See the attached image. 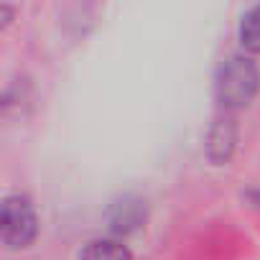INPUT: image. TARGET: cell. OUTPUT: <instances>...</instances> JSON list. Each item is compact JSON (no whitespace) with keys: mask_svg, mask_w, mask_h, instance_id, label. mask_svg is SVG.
I'll list each match as a JSON object with an SVG mask.
<instances>
[{"mask_svg":"<svg viewBox=\"0 0 260 260\" xmlns=\"http://www.w3.org/2000/svg\"><path fill=\"white\" fill-rule=\"evenodd\" d=\"M257 87H260V72L255 61L247 56H230L219 67L217 82H214L217 100L222 102V107H230V110L250 105Z\"/></svg>","mask_w":260,"mask_h":260,"instance_id":"obj_1","label":"cell"},{"mask_svg":"<svg viewBox=\"0 0 260 260\" xmlns=\"http://www.w3.org/2000/svg\"><path fill=\"white\" fill-rule=\"evenodd\" d=\"M0 232H3V242L11 250H21L34 242L39 232V219H36V209L28 197H21V194L6 197Z\"/></svg>","mask_w":260,"mask_h":260,"instance_id":"obj_2","label":"cell"},{"mask_svg":"<svg viewBox=\"0 0 260 260\" xmlns=\"http://www.w3.org/2000/svg\"><path fill=\"white\" fill-rule=\"evenodd\" d=\"M235 148V125L232 120H217L209 130V138H207V151H209V158L214 164H222L230 158Z\"/></svg>","mask_w":260,"mask_h":260,"instance_id":"obj_3","label":"cell"},{"mask_svg":"<svg viewBox=\"0 0 260 260\" xmlns=\"http://www.w3.org/2000/svg\"><path fill=\"white\" fill-rule=\"evenodd\" d=\"M79 260H133V255L117 240H92L79 252Z\"/></svg>","mask_w":260,"mask_h":260,"instance_id":"obj_4","label":"cell"},{"mask_svg":"<svg viewBox=\"0 0 260 260\" xmlns=\"http://www.w3.org/2000/svg\"><path fill=\"white\" fill-rule=\"evenodd\" d=\"M240 41L247 51L260 54V6L250 8L240 23Z\"/></svg>","mask_w":260,"mask_h":260,"instance_id":"obj_5","label":"cell"},{"mask_svg":"<svg viewBox=\"0 0 260 260\" xmlns=\"http://www.w3.org/2000/svg\"><path fill=\"white\" fill-rule=\"evenodd\" d=\"M120 214H112L110 217V222H112V227L117 230V232H122V230H130V227H136L138 222H141V204L138 202H130V199H125V204L120 207H115Z\"/></svg>","mask_w":260,"mask_h":260,"instance_id":"obj_6","label":"cell"}]
</instances>
